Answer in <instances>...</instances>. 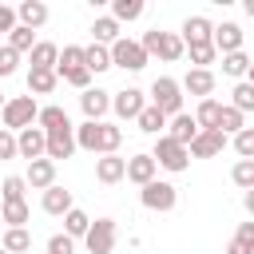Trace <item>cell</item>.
<instances>
[{"instance_id":"cell-1","label":"cell","mask_w":254,"mask_h":254,"mask_svg":"<svg viewBox=\"0 0 254 254\" xmlns=\"http://www.w3.org/2000/svg\"><path fill=\"white\" fill-rule=\"evenodd\" d=\"M0 119H4V127L12 131V135H20V131H28L36 119H40V107H36V95H12L8 103H4V111H0Z\"/></svg>"},{"instance_id":"cell-2","label":"cell","mask_w":254,"mask_h":254,"mask_svg":"<svg viewBox=\"0 0 254 254\" xmlns=\"http://www.w3.org/2000/svg\"><path fill=\"white\" fill-rule=\"evenodd\" d=\"M151 103H155L167 119L183 115V83H179V79H171V75H159V79L151 83Z\"/></svg>"},{"instance_id":"cell-3","label":"cell","mask_w":254,"mask_h":254,"mask_svg":"<svg viewBox=\"0 0 254 254\" xmlns=\"http://www.w3.org/2000/svg\"><path fill=\"white\" fill-rule=\"evenodd\" d=\"M139 44L147 48V56H159V60H167V64L183 60V52H187L183 36H175V32H159V28H151V32H147Z\"/></svg>"},{"instance_id":"cell-4","label":"cell","mask_w":254,"mask_h":254,"mask_svg":"<svg viewBox=\"0 0 254 254\" xmlns=\"http://www.w3.org/2000/svg\"><path fill=\"white\" fill-rule=\"evenodd\" d=\"M151 159L163 167V171H171V175H179V171H187L190 167V147H183V143H175L171 135H159V143H155V151H151Z\"/></svg>"},{"instance_id":"cell-5","label":"cell","mask_w":254,"mask_h":254,"mask_svg":"<svg viewBox=\"0 0 254 254\" xmlns=\"http://www.w3.org/2000/svg\"><path fill=\"white\" fill-rule=\"evenodd\" d=\"M147 48L139 44V40H127V36H119L115 44H111V67H123V71H143L147 67Z\"/></svg>"},{"instance_id":"cell-6","label":"cell","mask_w":254,"mask_h":254,"mask_svg":"<svg viewBox=\"0 0 254 254\" xmlns=\"http://www.w3.org/2000/svg\"><path fill=\"white\" fill-rule=\"evenodd\" d=\"M139 202H143L147 210H159V214H167V210H175V202H179V190H175V183H163V179H155V183L139 187Z\"/></svg>"},{"instance_id":"cell-7","label":"cell","mask_w":254,"mask_h":254,"mask_svg":"<svg viewBox=\"0 0 254 254\" xmlns=\"http://www.w3.org/2000/svg\"><path fill=\"white\" fill-rule=\"evenodd\" d=\"M115 234H119V230H115V218H95L83 242H87L91 254H111V250H115Z\"/></svg>"},{"instance_id":"cell-8","label":"cell","mask_w":254,"mask_h":254,"mask_svg":"<svg viewBox=\"0 0 254 254\" xmlns=\"http://www.w3.org/2000/svg\"><path fill=\"white\" fill-rule=\"evenodd\" d=\"M143 107H147V95H143L139 87H123V91L111 95V111H115L119 119H139Z\"/></svg>"},{"instance_id":"cell-9","label":"cell","mask_w":254,"mask_h":254,"mask_svg":"<svg viewBox=\"0 0 254 254\" xmlns=\"http://www.w3.org/2000/svg\"><path fill=\"white\" fill-rule=\"evenodd\" d=\"M16 143H20V159H28V163L48 159V131H44V127H28V131H20Z\"/></svg>"},{"instance_id":"cell-10","label":"cell","mask_w":254,"mask_h":254,"mask_svg":"<svg viewBox=\"0 0 254 254\" xmlns=\"http://www.w3.org/2000/svg\"><path fill=\"white\" fill-rule=\"evenodd\" d=\"M79 107H83V115H87L91 123H103V115L111 111V91L87 87V91H79Z\"/></svg>"},{"instance_id":"cell-11","label":"cell","mask_w":254,"mask_h":254,"mask_svg":"<svg viewBox=\"0 0 254 254\" xmlns=\"http://www.w3.org/2000/svg\"><path fill=\"white\" fill-rule=\"evenodd\" d=\"M183 44L194 48V44H214V24L206 16H187L183 20Z\"/></svg>"},{"instance_id":"cell-12","label":"cell","mask_w":254,"mask_h":254,"mask_svg":"<svg viewBox=\"0 0 254 254\" xmlns=\"http://www.w3.org/2000/svg\"><path fill=\"white\" fill-rule=\"evenodd\" d=\"M242 28L234 24V20H222V24H214V48L222 52V56H230V52H242Z\"/></svg>"},{"instance_id":"cell-13","label":"cell","mask_w":254,"mask_h":254,"mask_svg":"<svg viewBox=\"0 0 254 254\" xmlns=\"http://www.w3.org/2000/svg\"><path fill=\"white\" fill-rule=\"evenodd\" d=\"M183 91L198 95V103L210 99V91H214V71H210V67H190V71L183 75Z\"/></svg>"},{"instance_id":"cell-14","label":"cell","mask_w":254,"mask_h":254,"mask_svg":"<svg viewBox=\"0 0 254 254\" xmlns=\"http://www.w3.org/2000/svg\"><path fill=\"white\" fill-rule=\"evenodd\" d=\"M198 131H202V127H198V119H194V115H187V111H183V115H175V119L167 123V135H171L175 143H183V147H190V143L198 139Z\"/></svg>"},{"instance_id":"cell-15","label":"cell","mask_w":254,"mask_h":254,"mask_svg":"<svg viewBox=\"0 0 254 254\" xmlns=\"http://www.w3.org/2000/svg\"><path fill=\"white\" fill-rule=\"evenodd\" d=\"M218 151H226V135L222 131H198V139L190 143V159H214Z\"/></svg>"},{"instance_id":"cell-16","label":"cell","mask_w":254,"mask_h":254,"mask_svg":"<svg viewBox=\"0 0 254 254\" xmlns=\"http://www.w3.org/2000/svg\"><path fill=\"white\" fill-rule=\"evenodd\" d=\"M28 187L32 190H52L56 187V163L52 159H36V163H28Z\"/></svg>"},{"instance_id":"cell-17","label":"cell","mask_w":254,"mask_h":254,"mask_svg":"<svg viewBox=\"0 0 254 254\" xmlns=\"http://www.w3.org/2000/svg\"><path fill=\"white\" fill-rule=\"evenodd\" d=\"M75 151V127H64V131H52L48 135V159L60 163V159H71Z\"/></svg>"},{"instance_id":"cell-18","label":"cell","mask_w":254,"mask_h":254,"mask_svg":"<svg viewBox=\"0 0 254 254\" xmlns=\"http://www.w3.org/2000/svg\"><path fill=\"white\" fill-rule=\"evenodd\" d=\"M95 179L99 183H119V179H127V159H119V155H99L95 159Z\"/></svg>"},{"instance_id":"cell-19","label":"cell","mask_w":254,"mask_h":254,"mask_svg":"<svg viewBox=\"0 0 254 254\" xmlns=\"http://www.w3.org/2000/svg\"><path fill=\"white\" fill-rule=\"evenodd\" d=\"M155 171H159V163H155L151 155H131V159H127V179H131L135 187L155 183Z\"/></svg>"},{"instance_id":"cell-20","label":"cell","mask_w":254,"mask_h":254,"mask_svg":"<svg viewBox=\"0 0 254 254\" xmlns=\"http://www.w3.org/2000/svg\"><path fill=\"white\" fill-rule=\"evenodd\" d=\"M16 16H20L24 28L36 32V28L48 24V4H44V0H20V4H16Z\"/></svg>"},{"instance_id":"cell-21","label":"cell","mask_w":254,"mask_h":254,"mask_svg":"<svg viewBox=\"0 0 254 254\" xmlns=\"http://www.w3.org/2000/svg\"><path fill=\"white\" fill-rule=\"evenodd\" d=\"M28 60H32V67H40V71H56V67H60V48H56L52 40H40Z\"/></svg>"},{"instance_id":"cell-22","label":"cell","mask_w":254,"mask_h":254,"mask_svg":"<svg viewBox=\"0 0 254 254\" xmlns=\"http://www.w3.org/2000/svg\"><path fill=\"white\" fill-rule=\"evenodd\" d=\"M99 139H103V123H91V119H83V123L75 127V147H83V151L99 155Z\"/></svg>"},{"instance_id":"cell-23","label":"cell","mask_w":254,"mask_h":254,"mask_svg":"<svg viewBox=\"0 0 254 254\" xmlns=\"http://www.w3.org/2000/svg\"><path fill=\"white\" fill-rule=\"evenodd\" d=\"M44 210L48 214H67V210H75V202H71V190L67 187H52V190H44Z\"/></svg>"},{"instance_id":"cell-24","label":"cell","mask_w":254,"mask_h":254,"mask_svg":"<svg viewBox=\"0 0 254 254\" xmlns=\"http://www.w3.org/2000/svg\"><path fill=\"white\" fill-rule=\"evenodd\" d=\"M79 67H87V48L67 44V48L60 52V67H56V75H67V71H79Z\"/></svg>"},{"instance_id":"cell-25","label":"cell","mask_w":254,"mask_h":254,"mask_svg":"<svg viewBox=\"0 0 254 254\" xmlns=\"http://www.w3.org/2000/svg\"><path fill=\"white\" fill-rule=\"evenodd\" d=\"M60 83L56 71H40V67H28V95H52Z\"/></svg>"},{"instance_id":"cell-26","label":"cell","mask_w":254,"mask_h":254,"mask_svg":"<svg viewBox=\"0 0 254 254\" xmlns=\"http://www.w3.org/2000/svg\"><path fill=\"white\" fill-rule=\"evenodd\" d=\"M36 127H44V131L52 135V131H64V127H71V119H67V111H64V107L48 103V107H40V119H36Z\"/></svg>"},{"instance_id":"cell-27","label":"cell","mask_w":254,"mask_h":254,"mask_svg":"<svg viewBox=\"0 0 254 254\" xmlns=\"http://www.w3.org/2000/svg\"><path fill=\"white\" fill-rule=\"evenodd\" d=\"M135 123H139V131H143V135H163L171 119H167V115H163L155 103H147V107H143V115H139Z\"/></svg>"},{"instance_id":"cell-28","label":"cell","mask_w":254,"mask_h":254,"mask_svg":"<svg viewBox=\"0 0 254 254\" xmlns=\"http://www.w3.org/2000/svg\"><path fill=\"white\" fill-rule=\"evenodd\" d=\"M91 36H95V44L111 48V44L119 40V20H115V16H95V24H91Z\"/></svg>"},{"instance_id":"cell-29","label":"cell","mask_w":254,"mask_h":254,"mask_svg":"<svg viewBox=\"0 0 254 254\" xmlns=\"http://www.w3.org/2000/svg\"><path fill=\"white\" fill-rule=\"evenodd\" d=\"M194 119H198V127L202 131H218V119H222V103L210 95V99H202L198 103V111H194Z\"/></svg>"},{"instance_id":"cell-30","label":"cell","mask_w":254,"mask_h":254,"mask_svg":"<svg viewBox=\"0 0 254 254\" xmlns=\"http://www.w3.org/2000/svg\"><path fill=\"white\" fill-rule=\"evenodd\" d=\"M87 230H91V218H87L79 206L64 214V234H67V238H87Z\"/></svg>"},{"instance_id":"cell-31","label":"cell","mask_w":254,"mask_h":254,"mask_svg":"<svg viewBox=\"0 0 254 254\" xmlns=\"http://www.w3.org/2000/svg\"><path fill=\"white\" fill-rule=\"evenodd\" d=\"M250 56L246 52H230V56H222V75H234V79H246V71H250Z\"/></svg>"},{"instance_id":"cell-32","label":"cell","mask_w":254,"mask_h":254,"mask_svg":"<svg viewBox=\"0 0 254 254\" xmlns=\"http://www.w3.org/2000/svg\"><path fill=\"white\" fill-rule=\"evenodd\" d=\"M36 44H40V40H36V32H32V28H24V24H16V28H12V36H8V48H12V52H28V56H32V48H36Z\"/></svg>"},{"instance_id":"cell-33","label":"cell","mask_w":254,"mask_h":254,"mask_svg":"<svg viewBox=\"0 0 254 254\" xmlns=\"http://www.w3.org/2000/svg\"><path fill=\"white\" fill-rule=\"evenodd\" d=\"M0 218H4L8 230H12V226H24V222L32 218V210H28V202H0Z\"/></svg>"},{"instance_id":"cell-34","label":"cell","mask_w":254,"mask_h":254,"mask_svg":"<svg viewBox=\"0 0 254 254\" xmlns=\"http://www.w3.org/2000/svg\"><path fill=\"white\" fill-rule=\"evenodd\" d=\"M4 250H8V254H24V250H32V234H28L24 226L4 230Z\"/></svg>"},{"instance_id":"cell-35","label":"cell","mask_w":254,"mask_h":254,"mask_svg":"<svg viewBox=\"0 0 254 254\" xmlns=\"http://www.w3.org/2000/svg\"><path fill=\"white\" fill-rule=\"evenodd\" d=\"M230 107H238L242 115H246V111H254V83L238 79V83H234V91H230Z\"/></svg>"},{"instance_id":"cell-36","label":"cell","mask_w":254,"mask_h":254,"mask_svg":"<svg viewBox=\"0 0 254 254\" xmlns=\"http://www.w3.org/2000/svg\"><path fill=\"white\" fill-rule=\"evenodd\" d=\"M218 131L222 135H238V131H246V119H242V111L238 107H222V119H218Z\"/></svg>"},{"instance_id":"cell-37","label":"cell","mask_w":254,"mask_h":254,"mask_svg":"<svg viewBox=\"0 0 254 254\" xmlns=\"http://www.w3.org/2000/svg\"><path fill=\"white\" fill-rule=\"evenodd\" d=\"M107 67H111V48L91 44V48H87V71L95 75V71H107Z\"/></svg>"},{"instance_id":"cell-38","label":"cell","mask_w":254,"mask_h":254,"mask_svg":"<svg viewBox=\"0 0 254 254\" xmlns=\"http://www.w3.org/2000/svg\"><path fill=\"white\" fill-rule=\"evenodd\" d=\"M230 179H234V187L254 190V159H238V163H234V171H230Z\"/></svg>"},{"instance_id":"cell-39","label":"cell","mask_w":254,"mask_h":254,"mask_svg":"<svg viewBox=\"0 0 254 254\" xmlns=\"http://www.w3.org/2000/svg\"><path fill=\"white\" fill-rule=\"evenodd\" d=\"M111 16L123 24V20H139L143 16V0H115L111 4Z\"/></svg>"},{"instance_id":"cell-40","label":"cell","mask_w":254,"mask_h":254,"mask_svg":"<svg viewBox=\"0 0 254 254\" xmlns=\"http://www.w3.org/2000/svg\"><path fill=\"white\" fill-rule=\"evenodd\" d=\"M24 190H28V179H20V175H8L4 187H0L4 202H24Z\"/></svg>"},{"instance_id":"cell-41","label":"cell","mask_w":254,"mask_h":254,"mask_svg":"<svg viewBox=\"0 0 254 254\" xmlns=\"http://www.w3.org/2000/svg\"><path fill=\"white\" fill-rule=\"evenodd\" d=\"M119 143H123V131H119L115 123H103V139H99V155H115V151H119Z\"/></svg>"},{"instance_id":"cell-42","label":"cell","mask_w":254,"mask_h":254,"mask_svg":"<svg viewBox=\"0 0 254 254\" xmlns=\"http://www.w3.org/2000/svg\"><path fill=\"white\" fill-rule=\"evenodd\" d=\"M214 56H218V48H214V44H194V48H190V64H194V67L214 64Z\"/></svg>"},{"instance_id":"cell-43","label":"cell","mask_w":254,"mask_h":254,"mask_svg":"<svg viewBox=\"0 0 254 254\" xmlns=\"http://www.w3.org/2000/svg\"><path fill=\"white\" fill-rule=\"evenodd\" d=\"M16 67H20V52H12V48L4 44V48H0V79L16 75Z\"/></svg>"},{"instance_id":"cell-44","label":"cell","mask_w":254,"mask_h":254,"mask_svg":"<svg viewBox=\"0 0 254 254\" xmlns=\"http://www.w3.org/2000/svg\"><path fill=\"white\" fill-rule=\"evenodd\" d=\"M20 155V143H16V135L8 131V127H0V163H8V159H16Z\"/></svg>"},{"instance_id":"cell-45","label":"cell","mask_w":254,"mask_h":254,"mask_svg":"<svg viewBox=\"0 0 254 254\" xmlns=\"http://www.w3.org/2000/svg\"><path fill=\"white\" fill-rule=\"evenodd\" d=\"M234 151H238L242 159H254V127H246V131L234 135Z\"/></svg>"},{"instance_id":"cell-46","label":"cell","mask_w":254,"mask_h":254,"mask_svg":"<svg viewBox=\"0 0 254 254\" xmlns=\"http://www.w3.org/2000/svg\"><path fill=\"white\" fill-rule=\"evenodd\" d=\"M71 246H75V238H67V234H52L48 238V254H71Z\"/></svg>"},{"instance_id":"cell-47","label":"cell","mask_w":254,"mask_h":254,"mask_svg":"<svg viewBox=\"0 0 254 254\" xmlns=\"http://www.w3.org/2000/svg\"><path fill=\"white\" fill-rule=\"evenodd\" d=\"M64 83H71V87L87 91V87H91V71H87V67H79V71H67V75H64Z\"/></svg>"},{"instance_id":"cell-48","label":"cell","mask_w":254,"mask_h":254,"mask_svg":"<svg viewBox=\"0 0 254 254\" xmlns=\"http://www.w3.org/2000/svg\"><path fill=\"white\" fill-rule=\"evenodd\" d=\"M20 24V16H16V8L12 4H0V32H8L12 36V28Z\"/></svg>"},{"instance_id":"cell-49","label":"cell","mask_w":254,"mask_h":254,"mask_svg":"<svg viewBox=\"0 0 254 254\" xmlns=\"http://www.w3.org/2000/svg\"><path fill=\"white\" fill-rule=\"evenodd\" d=\"M234 238H238V242H246V246H254V222H238Z\"/></svg>"},{"instance_id":"cell-50","label":"cell","mask_w":254,"mask_h":254,"mask_svg":"<svg viewBox=\"0 0 254 254\" xmlns=\"http://www.w3.org/2000/svg\"><path fill=\"white\" fill-rule=\"evenodd\" d=\"M226 254H254V246H246V242H238V238H230V246H226Z\"/></svg>"},{"instance_id":"cell-51","label":"cell","mask_w":254,"mask_h":254,"mask_svg":"<svg viewBox=\"0 0 254 254\" xmlns=\"http://www.w3.org/2000/svg\"><path fill=\"white\" fill-rule=\"evenodd\" d=\"M242 202H246V210L254 214V190H246V194H242Z\"/></svg>"},{"instance_id":"cell-52","label":"cell","mask_w":254,"mask_h":254,"mask_svg":"<svg viewBox=\"0 0 254 254\" xmlns=\"http://www.w3.org/2000/svg\"><path fill=\"white\" fill-rule=\"evenodd\" d=\"M242 8H246V16H250V20H254V0H246V4H242Z\"/></svg>"},{"instance_id":"cell-53","label":"cell","mask_w":254,"mask_h":254,"mask_svg":"<svg viewBox=\"0 0 254 254\" xmlns=\"http://www.w3.org/2000/svg\"><path fill=\"white\" fill-rule=\"evenodd\" d=\"M246 83H254V64H250V71H246Z\"/></svg>"},{"instance_id":"cell-54","label":"cell","mask_w":254,"mask_h":254,"mask_svg":"<svg viewBox=\"0 0 254 254\" xmlns=\"http://www.w3.org/2000/svg\"><path fill=\"white\" fill-rule=\"evenodd\" d=\"M4 103H8V99H4V95H0V111H4Z\"/></svg>"},{"instance_id":"cell-55","label":"cell","mask_w":254,"mask_h":254,"mask_svg":"<svg viewBox=\"0 0 254 254\" xmlns=\"http://www.w3.org/2000/svg\"><path fill=\"white\" fill-rule=\"evenodd\" d=\"M0 254H8V250H4V246H0Z\"/></svg>"},{"instance_id":"cell-56","label":"cell","mask_w":254,"mask_h":254,"mask_svg":"<svg viewBox=\"0 0 254 254\" xmlns=\"http://www.w3.org/2000/svg\"><path fill=\"white\" fill-rule=\"evenodd\" d=\"M0 222H4V218H0Z\"/></svg>"}]
</instances>
